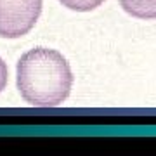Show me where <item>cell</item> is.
Masks as SVG:
<instances>
[{
	"mask_svg": "<svg viewBox=\"0 0 156 156\" xmlns=\"http://www.w3.org/2000/svg\"><path fill=\"white\" fill-rule=\"evenodd\" d=\"M104 2L106 0H59V4H62L66 9L76 12H90L102 5Z\"/></svg>",
	"mask_w": 156,
	"mask_h": 156,
	"instance_id": "277c9868",
	"label": "cell"
},
{
	"mask_svg": "<svg viewBox=\"0 0 156 156\" xmlns=\"http://www.w3.org/2000/svg\"><path fill=\"white\" fill-rule=\"evenodd\" d=\"M42 14V0H0V38L28 35Z\"/></svg>",
	"mask_w": 156,
	"mask_h": 156,
	"instance_id": "7a4b0ae2",
	"label": "cell"
},
{
	"mask_svg": "<svg viewBox=\"0 0 156 156\" xmlns=\"http://www.w3.org/2000/svg\"><path fill=\"white\" fill-rule=\"evenodd\" d=\"M127 14L137 19H156V0H118Z\"/></svg>",
	"mask_w": 156,
	"mask_h": 156,
	"instance_id": "3957f363",
	"label": "cell"
},
{
	"mask_svg": "<svg viewBox=\"0 0 156 156\" xmlns=\"http://www.w3.org/2000/svg\"><path fill=\"white\" fill-rule=\"evenodd\" d=\"M16 85L19 95L28 104L54 108L69 97L73 73L59 50L35 47L17 61Z\"/></svg>",
	"mask_w": 156,
	"mask_h": 156,
	"instance_id": "6da1fadb",
	"label": "cell"
},
{
	"mask_svg": "<svg viewBox=\"0 0 156 156\" xmlns=\"http://www.w3.org/2000/svg\"><path fill=\"white\" fill-rule=\"evenodd\" d=\"M7 80H9V69H7V64L4 62V59L0 57V92L7 87Z\"/></svg>",
	"mask_w": 156,
	"mask_h": 156,
	"instance_id": "5b68a950",
	"label": "cell"
}]
</instances>
